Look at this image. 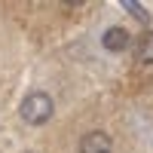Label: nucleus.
Returning <instances> with one entry per match:
<instances>
[{"mask_svg": "<svg viewBox=\"0 0 153 153\" xmlns=\"http://www.w3.org/2000/svg\"><path fill=\"white\" fill-rule=\"evenodd\" d=\"M52 110H55V104H52V98H49L46 92H31V95H25V98H22V107H19L22 120L31 123V126L49 123V120H52Z\"/></svg>", "mask_w": 153, "mask_h": 153, "instance_id": "f257e3e1", "label": "nucleus"}, {"mask_svg": "<svg viewBox=\"0 0 153 153\" xmlns=\"http://www.w3.org/2000/svg\"><path fill=\"white\" fill-rule=\"evenodd\" d=\"M113 141H110V135L107 132H86L80 138V153H110Z\"/></svg>", "mask_w": 153, "mask_h": 153, "instance_id": "f03ea898", "label": "nucleus"}, {"mask_svg": "<svg viewBox=\"0 0 153 153\" xmlns=\"http://www.w3.org/2000/svg\"><path fill=\"white\" fill-rule=\"evenodd\" d=\"M129 43H132L129 31H126V28H117V25L101 34V46H104L107 52H126V49H129Z\"/></svg>", "mask_w": 153, "mask_h": 153, "instance_id": "7ed1b4c3", "label": "nucleus"}, {"mask_svg": "<svg viewBox=\"0 0 153 153\" xmlns=\"http://www.w3.org/2000/svg\"><path fill=\"white\" fill-rule=\"evenodd\" d=\"M135 55H138V61H144V65H153V31L141 34V40H138Z\"/></svg>", "mask_w": 153, "mask_h": 153, "instance_id": "20e7f679", "label": "nucleus"}, {"mask_svg": "<svg viewBox=\"0 0 153 153\" xmlns=\"http://www.w3.org/2000/svg\"><path fill=\"white\" fill-rule=\"evenodd\" d=\"M123 6H126V9H129V12H132V16H135L138 22H150V16H147V12L141 9V3H135V0H126V3H123Z\"/></svg>", "mask_w": 153, "mask_h": 153, "instance_id": "39448f33", "label": "nucleus"}]
</instances>
